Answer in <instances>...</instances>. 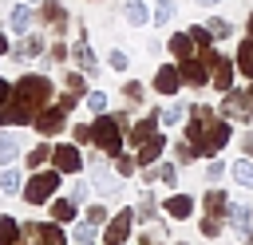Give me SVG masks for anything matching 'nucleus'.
I'll use <instances>...</instances> for the list:
<instances>
[{"label": "nucleus", "instance_id": "obj_48", "mask_svg": "<svg viewBox=\"0 0 253 245\" xmlns=\"http://www.w3.org/2000/svg\"><path fill=\"white\" fill-rule=\"evenodd\" d=\"M71 138H75L79 146H83V142H91V126H83V122H79V126L71 130Z\"/></svg>", "mask_w": 253, "mask_h": 245}, {"label": "nucleus", "instance_id": "obj_37", "mask_svg": "<svg viewBox=\"0 0 253 245\" xmlns=\"http://www.w3.org/2000/svg\"><path fill=\"white\" fill-rule=\"evenodd\" d=\"M170 16H174V0H158V4H154L150 24H158V28H162V24H170Z\"/></svg>", "mask_w": 253, "mask_h": 245}, {"label": "nucleus", "instance_id": "obj_47", "mask_svg": "<svg viewBox=\"0 0 253 245\" xmlns=\"http://www.w3.org/2000/svg\"><path fill=\"white\" fill-rule=\"evenodd\" d=\"M221 174H225V166H221V162L213 158V162L206 166V178H210V182H221Z\"/></svg>", "mask_w": 253, "mask_h": 245}, {"label": "nucleus", "instance_id": "obj_4", "mask_svg": "<svg viewBox=\"0 0 253 245\" xmlns=\"http://www.w3.org/2000/svg\"><path fill=\"white\" fill-rule=\"evenodd\" d=\"M229 198H225V190H206V198H202V221H198V229H202V237H217L221 233V221H225V213H229Z\"/></svg>", "mask_w": 253, "mask_h": 245}, {"label": "nucleus", "instance_id": "obj_50", "mask_svg": "<svg viewBox=\"0 0 253 245\" xmlns=\"http://www.w3.org/2000/svg\"><path fill=\"white\" fill-rule=\"evenodd\" d=\"M241 150L253 158V130H249V134H241Z\"/></svg>", "mask_w": 253, "mask_h": 245}, {"label": "nucleus", "instance_id": "obj_49", "mask_svg": "<svg viewBox=\"0 0 253 245\" xmlns=\"http://www.w3.org/2000/svg\"><path fill=\"white\" fill-rule=\"evenodd\" d=\"M87 194H91V190H87L83 182H79V186H71V198H75V202H87Z\"/></svg>", "mask_w": 253, "mask_h": 245}, {"label": "nucleus", "instance_id": "obj_24", "mask_svg": "<svg viewBox=\"0 0 253 245\" xmlns=\"http://www.w3.org/2000/svg\"><path fill=\"white\" fill-rule=\"evenodd\" d=\"M20 158V138L12 130H0V166H12Z\"/></svg>", "mask_w": 253, "mask_h": 245}, {"label": "nucleus", "instance_id": "obj_44", "mask_svg": "<svg viewBox=\"0 0 253 245\" xmlns=\"http://www.w3.org/2000/svg\"><path fill=\"white\" fill-rule=\"evenodd\" d=\"M47 51H51V59H55V63H63V59H71V47H67V43H51Z\"/></svg>", "mask_w": 253, "mask_h": 245}, {"label": "nucleus", "instance_id": "obj_51", "mask_svg": "<svg viewBox=\"0 0 253 245\" xmlns=\"http://www.w3.org/2000/svg\"><path fill=\"white\" fill-rule=\"evenodd\" d=\"M8 51H12V43H8V36L0 32V55H8Z\"/></svg>", "mask_w": 253, "mask_h": 245}, {"label": "nucleus", "instance_id": "obj_1", "mask_svg": "<svg viewBox=\"0 0 253 245\" xmlns=\"http://www.w3.org/2000/svg\"><path fill=\"white\" fill-rule=\"evenodd\" d=\"M186 138L198 146V154H221L225 142L233 138V122H229L221 111H213V107H206V103H194V107H190Z\"/></svg>", "mask_w": 253, "mask_h": 245}, {"label": "nucleus", "instance_id": "obj_15", "mask_svg": "<svg viewBox=\"0 0 253 245\" xmlns=\"http://www.w3.org/2000/svg\"><path fill=\"white\" fill-rule=\"evenodd\" d=\"M71 59L79 63V71H83V75H99V59H95V51H91V43H87L83 36L75 40V47H71Z\"/></svg>", "mask_w": 253, "mask_h": 245}, {"label": "nucleus", "instance_id": "obj_33", "mask_svg": "<svg viewBox=\"0 0 253 245\" xmlns=\"http://www.w3.org/2000/svg\"><path fill=\"white\" fill-rule=\"evenodd\" d=\"M206 28L213 32V40H217V43L233 36V24H229V20H221V16H213V20H206Z\"/></svg>", "mask_w": 253, "mask_h": 245}, {"label": "nucleus", "instance_id": "obj_8", "mask_svg": "<svg viewBox=\"0 0 253 245\" xmlns=\"http://www.w3.org/2000/svg\"><path fill=\"white\" fill-rule=\"evenodd\" d=\"M221 115L229 119V122H249L253 119V111H249V103H245V91H225L221 95Z\"/></svg>", "mask_w": 253, "mask_h": 245}, {"label": "nucleus", "instance_id": "obj_16", "mask_svg": "<svg viewBox=\"0 0 253 245\" xmlns=\"http://www.w3.org/2000/svg\"><path fill=\"white\" fill-rule=\"evenodd\" d=\"M40 24L63 32V24H67V8H63L59 0H43V4H40Z\"/></svg>", "mask_w": 253, "mask_h": 245}, {"label": "nucleus", "instance_id": "obj_13", "mask_svg": "<svg viewBox=\"0 0 253 245\" xmlns=\"http://www.w3.org/2000/svg\"><path fill=\"white\" fill-rule=\"evenodd\" d=\"M51 166L59 170V174H79L83 170V154H79V146H55V154H51Z\"/></svg>", "mask_w": 253, "mask_h": 245}, {"label": "nucleus", "instance_id": "obj_9", "mask_svg": "<svg viewBox=\"0 0 253 245\" xmlns=\"http://www.w3.org/2000/svg\"><path fill=\"white\" fill-rule=\"evenodd\" d=\"M63 122H67V111H63L59 103H51V107H43V111L36 115V122H32V126H36L43 138H51V134H59V130H63Z\"/></svg>", "mask_w": 253, "mask_h": 245}, {"label": "nucleus", "instance_id": "obj_31", "mask_svg": "<svg viewBox=\"0 0 253 245\" xmlns=\"http://www.w3.org/2000/svg\"><path fill=\"white\" fill-rule=\"evenodd\" d=\"M71 237H75V245H95V237H99V225L83 217V221L75 225V233H71Z\"/></svg>", "mask_w": 253, "mask_h": 245}, {"label": "nucleus", "instance_id": "obj_26", "mask_svg": "<svg viewBox=\"0 0 253 245\" xmlns=\"http://www.w3.org/2000/svg\"><path fill=\"white\" fill-rule=\"evenodd\" d=\"M237 75H245V79H253V36H245L241 40V47H237Z\"/></svg>", "mask_w": 253, "mask_h": 245}, {"label": "nucleus", "instance_id": "obj_46", "mask_svg": "<svg viewBox=\"0 0 253 245\" xmlns=\"http://www.w3.org/2000/svg\"><path fill=\"white\" fill-rule=\"evenodd\" d=\"M79 99H83V95H75V91H67V95H59L55 103H59L63 111H75V103H79Z\"/></svg>", "mask_w": 253, "mask_h": 245}, {"label": "nucleus", "instance_id": "obj_19", "mask_svg": "<svg viewBox=\"0 0 253 245\" xmlns=\"http://www.w3.org/2000/svg\"><path fill=\"white\" fill-rule=\"evenodd\" d=\"M162 209H166L174 221H186V217L194 213V198H190V194H170V198L162 202Z\"/></svg>", "mask_w": 253, "mask_h": 245}, {"label": "nucleus", "instance_id": "obj_12", "mask_svg": "<svg viewBox=\"0 0 253 245\" xmlns=\"http://www.w3.org/2000/svg\"><path fill=\"white\" fill-rule=\"evenodd\" d=\"M158 130H162V115H158V111H150L146 119H138V122H134V126L126 130V138H130L134 146H142V142H150V138H154Z\"/></svg>", "mask_w": 253, "mask_h": 245}, {"label": "nucleus", "instance_id": "obj_52", "mask_svg": "<svg viewBox=\"0 0 253 245\" xmlns=\"http://www.w3.org/2000/svg\"><path fill=\"white\" fill-rule=\"evenodd\" d=\"M245 91V103H249V111H253V79H249V87H241Z\"/></svg>", "mask_w": 253, "mask_h": 245}, {"label": "nucleus", "instance_id": "obj_2", "mask_svg": "<svg viewBox=\"0 0 253 245\" xmlns=\"http://www.w3.org/2000/svg\"><path fill=\"white\" fill-rule=\"evenodd\" d=\"M16 103H24L32 115H40L43 107L55 103V87H51V79H47L43 71H24V75L16 79Z\"/></svg>", "mask_w": 253, "mask_h": 245}, {"label": "nucleus", "instance_id": "obj_3", "mask_svg": "<svg viewBox=\"0 0 253 245\" xmlns=\"http://www.w3.org/2000/svg\"><path fill=\"white\" fill-rule=\"evenodd\" d=\"M123 130H126V122H123L119 115H107V111H103V115L91 119V142H95L103 154H111V158L123 154Z\"/></svg>", "mask_w": 253, "mask_h": 245}, {"label": "nucleus", "instance_id": "obj_18", "mask_svg": "<svg viewBox=\"0 0 253 245\" xmlns=\"http://www.w3.org/2000/svg\"><path fill=\"white\" fill-rule=\"evenodd\" d=\"M166 47H170L174 59H190V55H198V43H194L190 32H174V36L166 40Z\"/></svg>", "mask_w": 253, "mask_h": 245}, {"label": "nucleus", "instance_id": "obj_53", "mask_svg": "<svg viewBox=\"0 0 253 245\" xmlns=\"http://www.w3.org/2000/svg\"><path fill=\"white\" fill-rule=\"evenodd\" d=\"M245 36H253V8H249V20H245Z\"/></svg>", "mask_w": 253, "mask_h": 245}, {"label": "nucleus", "instance_id": "obj_40", "mask_svg": "<svg viewBox=\"0 0 253 245\" xmlns=\"http://www.w3.org/2000/svg\"><path fill=\"white\" fill-rule=\"evenodd\" d=\"M138 170V158H126V154H115V174L119 178H130Z\"/></svg>", "mask_w": 253, "mask_h": 245}, {"label": "nucleus", "instance_id": "obj_45", "mask_svg": "<svg viewBox=\"0 0 253 245\" xmlns=\"http://www.w3.org/2000/svg\"><path fill=\"white\" fill-rule=\"evenodd\" d=\"M107 59H111V67H115V71H126V63H130V55H126V51H111Z\"/></svg>", "mask_w": 253, "mask_h": 245}, {"label": "nucleus", "instance_id": "obj_55", "mask_svg": "<svg viewBox=\"0 0 253 245\" xmlns=\"http://www.w3.org/2000/svg\"><path fill=\"white\" fill-rule=\"evenodd\" d=\"M28 4H32V8H40V4H43V0H28Z\"/></svg>", "mask_w": 253, "mask_h": 245}, {"label": "nucleus", "instance_id": "obj_10", "mask_svg": "<svg viewBox=\"0 0 253 245\" xmlns=\"http://www.w3.org/2000/svg\"><path fill=\"white\" fill-rule=\"evenodd\" d=\"M178 71H182V83H190V87H206V83H210V63H206L202 55L178 59Z\"/></svg>", "mask_w": 253, "mask_h": 245}, {"label": "nucleus", "instance_id": "obj_38", "mask_svg": "<svg viewBox=\"0 0 253 245\" xmlns=\"http://www.w3.org/2000/svg\"><path fill=\"white\" fill-rule=\"evenodd\" d=\"M12 95H16V83L0 79V122L8 119V107H12Z\"/></svg>", "mask_w": 253, "mask_h": 245}, {"label": "nucleus", "instance_id": "obj_22", "mask_svg": "<svg viewBox=\"0 0 253 245\" xmlns=\"http://www.w3.org/2000/svg\"><path fill=\"white\" fill-rule=\"evenodd\" d=\"M32 4H20V8H12V16H8V28L16 32V36H28L32 32Z\"/></svg>", "mask_w": 253, "mask_h": 245}, {"label": "nucleus", "instance_id": "obj_7", "mask_svg": "<svg viewBox=\"0 0 253 245\" xmlns=\"http://www.w3.org/2000/svg\"><path fill=\"white\" fill-rule=\"evenodd\" d=\"M24 237L32 245H67V233L59 221H28L24 225Z\"/></svg>", "mask_w": 253, "mask_h": 245}, {"label": "nucleus", "instance_id": "obj_20", "mask_svg": "<svg viewBox=\"0 0 253 245\" xmlns=\"http://www.w3.org/2000/svg\"><path fill=\"white\" fill-rule=\"evenodd\" d=\"M229 229L241 233V237H249V229H253V209L233 202V205H229Z\"/></svg>", "mask_w": 253, "mask_h": 245}, {"label": "nucleus", "instance_id": "obj_27", "mask_svg": "<svg viewBox=\"0 0 253 245\" xmlns=\"http://www.w3.org/2000/svg\"><path fill=\"white\" fill-rule=\"evenodd\" d=\"M75 198H55L51 202V221H59V225H67V221H75Z\"/></svg>", "mask_w": 253, "mask_h": 245}, {"label": "nucleus", "instance_id": "obj_42", "mask_svg": "<svg viewBox=\"0 0 253 245\" xmlns=\"http://www.w3.org/2000/svg\"><path fill=\"white\" fill-rule=\"evenodd\" d=\"M87 221H95V225H107V221H111V213H107V205H103V202H95V205L87 209Z\"/></svg>", "mask_w": 253, "mask_h": 245}, {"label": "nucleus", "instance_id": "obj_57", "mask_svg": "<svg viewBox=\"0 0 253 245\" xmlns=\"http://www.w3.org/2000/svg\"><path fill=\"white\" fill-rule=\"evenodd\" d=\"M123 245H126V241H123Z\"/></svg>", "mask_w": 253, "mask_h": 245}, {"label": "nucleus", "instance_id": "obj_56", "mask_svg": "<svg viewBox=\"0 0 253 245\" xmlns=\"http://www.w3.org/2000/svg\"><path fill=\"white\" fill-rule=\"evenodd\" d=\"M245 245H253V237H245Z\"/></svg>", "mask_w": 253, "mask_h": 245}, {"label": "nucleus", "instance_id": "obj_36", "mask_svg": "<svg viewBox=\"0 0 253 245\" xmlns=\"http://www.w3.org/2000/svg\"><path fill=\"white\" fill-rule=\"evenodd\" d=\"M134 209H138V221H154V213H158V202H154V194H142V202H138Z\"/></svg>", "mask_w": 253, "mask_h": 245}, {"label": "nucleus", "instance_id": "obj_54", "mask_svg": "<svg viewBox=\"0 0 253 245\" xmlns=\"http://www.w3.org/2000/svg\"><path fill=\"white\" fill-rule=\"evenodd\" d=\"M194 4H202V8H213V4H221V0H194Z\"/></svg>", "mask_w": 253, "mask_h": 245}, {"label": "nucleus", "instance_id": "obj_25", "mask_svg": "<svg viewBox=\"0 0 253 245\" xmlns=\"http://www.w3.org/2000/svg\"><path fill=\"white\" fill-rule=\"evenodd\" d=\"M20 237H24V225L16 217L0 213V245H20Z\"/></svg>", "mask_w": 253, "mask_h": 245}, {"label": "nucleus", "instance_id": "obj_43", "mask_svg": "<svg viewBox=\"0 0 253 245\" xmlns=\"http://www.w3.org/2000/svg\"><path fill=\"white\" fill-rule=\"evenodd\" d=\"M67 91H75V95H87V87H83V71H67Z\"/></svg>", "mask_w": 253, "mask_h": 245}, {"label": "nucleus", "instance_id": "obj_5", "mask_svg": "<svg viewBox=\"0 0 253 245\" xmlns=\"http://www.w3.org/2000/svg\"><path fill=\"white\" fill-rule=\"evenodd\" d=\"M59 170L51 166V170H32V178L24 182V202L28 205H43V202H51L55 198V190H59Z\"/></svg>", "mask_w": 253, "mask_h": 245}, {"label": "nucleus", "instance_id": "obj_6", "mask_svg": "<svg viewBox=\"0 0 253 245\" xmlns=\"http://www.w3.org/2000/svg\"><path fill=\"white\" fill-rule=\"evenodd\" d=\"M134 221H138V209H119V213H111V221H107V229H103V245H123V241H130V233H134Z\"/></svg>", "mask_w": 253, "mask_h": 245}, {"label": "nucleus", "instance_id": "obj_34", "mask_svg": "<svg viewBox=\"0 0 253 245\" xmlns=\"http://www.w3.org/2000/svg\"><path fill=\"white\" fill-rule=\"evenodd\" d=\"M123 99H126L130 107H138V103L146 99V87H142L138 79H126V87H123Z\"/></svg>", "mask_w": 253, "mask_h": 245}, {"label": "nucleus", "instance_id": "obj_23", "mask_svg": "<svg viewBox=\"0 0 253 245\" xmlns=\"http://www.w3.org/2000/svg\"><path fill=\"white\" fill-rule=\"evenodd\" d=\"M123 12H126V24H130V28H142V24H150V16H154V8H146L142 0H126Z\"/></svg>", "mask_w": 253, "mask_h": 245}, {"label": "nucleus", "instance_id": "obj_35", "mask_svg": "<svg viewBox=\"0 0 253 245\" xmlns=\"http://www.w3.org/2000/svg\"><path fill=\"white\" fill-rule=\"evenodd\" d=\"M158 115H162V126H178V122H182L190 111H186L182 103H170V107H166V111H158Z\"/></svg>", "mask_w": 253, "mask_h": 245}, {"label": "nucleus", "instance_id": "obj_30", "mask_svg": "<svg viewBox=\"0 0 253 245\" xmlns=\"http://www.w3.org/2000/svg\"><path fill=\"white\" fill-rule=\"evenodd\" d=\"M194 158H202V154H198V146H194L190 138H182V142H174V162H178V166H190Z\"/></svg>", "mask_w": 253, "mask_h": 245}, {"label": "nucleus", "instance_id": "obj_29", "mask_svg": "<svg viewBox=\"0 0 253 245\" xmlns=\"http://www.w3.org/2000/svg\"><path fill=\"white\" fill-rule=\"evenodd\" d=\"M229 174H233L237 186H249V190H253V158H237V162L229 166Z\"/></svg>", "mask_w": 253, "mask_h": 245}, {"label": "nucleus", "instance_id": "obj_41", "mask_svg": "<svg viewBox=\"0 0 253 245\" xmlns=\"http://www.w3.org/2000/svg\"><path fill=\"white\" fill-rule=\"evenodd\" d=\"M158 182L162 186H174L178 182V162H158Z\"/></svg>", "mask_w": 253, "mask_h": 245}, {"label": "nucleus", "instance_id": "obj_28", "mask_svg": "<svg viewBox=\"0 0 253 245\" xmlns=\"http://www.w3.org/2000/svg\"><path fill=\"white\" fill-rule=\"evenodd\" d=\"M51 154H55V146L40 142V146H32V150L24 154V162H28V170H43V162H51Z\"/></svg>", "mask_w": 253, "mask_h": 245}, {"label": "nucleus", "instance_id": "obj_39", "mask_svg": "<svg viewBox=\"0 0 253 245\" xmlns=\"http://www.w3.org/2000/svg\"><path fill=\"white\" fill-rule=\"evenodd\" d=\"M83 103H87V111H91V115H103V111H107V95H103V91H87V95H83Z\"/></svg>", "mask_w": 253, "mask_h": 245}, {"label": "nucleus", "instance_id": "obj_17", "mask_svg": "<svg viewBox=\"0 0 253 245\" xmlns=\"http://www.w3.org/2000/svg\"><path fill=\"white\" fill-rule=\"evenodd\" d=\"M162 154H166V138H162V130H158L150 142H142V146H138V154H134V158H138V166H154V162H162Z\"/></svg>", "mask_w": 253, "mask_h": 245}, {"label": "nucleus", "instance_id": "obj_14", "mask_svg": "<svg viewBox=\"0 0 253 245\" xmlns=\"http://www.w3.org/2000/svg\"><path fill=\"white\" fill-rule=\"evenodd\" d=\"M43 47H47V40H43V36H36V32H28V36H24L8 55H12L16 63H24V59H32V55H43Z\"/></svg>", "mask_w": 253, "mask_h": 245}, {"label": "nucleus", "instance_id": "obj_32", "mask_svg": "<svg viewBox=\"0 0 253 245\" xmlns=\"http://www.w3.org/2000/svg\"><path fill=\"white\" fill-rule=\"evenodd\" d=\"M0 190H4V194H24V178H20V170H4V174H0Z\"/></svg>", "mask_w": 253, "mask_h": 245}, {"label": "nucleus", "instance_id": "obj_21", "mask_svg": "<svg viewBox=\"0 0 253 245\" xmlns=\"http://www.w3.org/2000/svg\"><path fill=\"white\" fill-rule=\"evenodd\" d=\"M91 178H95V186H99L103 194H115V190H119V174H111L99 158H91Z\"/></svg>", "mask_w": 253, "mask_h": 245}, {"label": "nucleus", "instance_id": "obj_11", "mask_svg": "<svg viewBox=\"0 0 253 245\" xmlns=\"http://www.w3.org/2000/svg\"><path fill=\"white\" fill-rule=\"evenodd\" d=\"M154 91L166 95V99L182 91V71H178V63H162V67H154Z\"/></svg>", "mask_w": 253, "mask_h": 245}]
</instances>
